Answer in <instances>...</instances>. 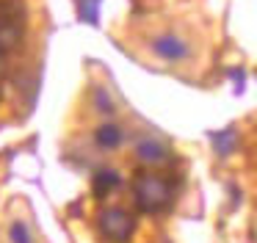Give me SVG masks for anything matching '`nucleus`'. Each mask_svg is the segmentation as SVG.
Wrapping results in <instances>:
<instances>
[{
  "instance_id": "1",
  "label": "nucleus",
  "mask_w": 257,
  "mask_h": 243,
  "mask_svg": "<svg viewBox=\"0 0 257 243\" xmlns=\"http://www.w3.org/2000/svg\"><path fill=\"white\" fill-rule=\"evenodd\" d=\"M133 191H136V204L144 213H158L172 202V188L158 174H139Z\"/></svg>"
},
{
  "instance_id": "2",
  "label": "nucleus",
  "mask_w": 257,
  "mask_h": 243,
  "mask_svg": "<svg viewBox=\"0 0 257 243\" xmlns=\"http://www.w3.org/2000/svg\"><path fill=\"white\" fill-rule=\"evenodd\" d=\"M97 226H100V235L111 243H127L133 235V215L122 207H108L97 215Z\"/></svg>"
},
{
  "instance_id": "3",
  "label": "nucleus",
  "mask_w": 257,
  "mask_h": 243,
  "mask_svg": "<svg viewBox=\"0 0 257 243\" xmlns=\"http://www.w3.org/2000/svg\"><path fill=\"white\" fill-rule=\"evenodd\" d=\"M150 50L158 55V58L172 61V64H177V61H188L191 53H194L191 42L185 36H180V33H158V36L150 42Z\"/></svg>"
},
{
  "instance_id": "4",
  "label": "nucleus",
  "mask_w": 257,
  "mask_h": 243,
  "mask_svg": "<svg viewBox=\"0 0 257 243\" xmlns=\"http://www.w3.org/2000/svg\"><path fill=\"white\" fill-rule=\"evenodd\" d=\"M23 39V25L17 22L14 14H0V53L14 50Z\"/></svg>"
},
{
  "instance_id": "5",
  "label": "nucleus",
  "mask_w": 257,
  "mask_h": 243,
  "mask_svg": "<svg viewBox=\"0 0 257 243\" xmlns=\"http://www.w3.org/2000/svg\"><path fill=\"white\" fill-rule=\"evenodd\" d=\"M136 158L144 160V163H166L169 160V149L163 147L161 141H155V138H141L139 144H136Z\"/></svg>"
},
{
  "instance_id": "6",
  "label": "nucleus",
  "mask_w": 257,
  "mask_h": 243,
  "mask_svg": "<svg viewBox=\"0 0 257 243\" xmlns=\"http://www.w3.org/2000/svg\"><path fill=\"white\" fill-rule=\"evenodd\" d=\"M122 185V177H119L116 169H100L91 180V191H94V199H105L108 193H113Z\"/></svg>"
},
{
  "instance_id": "7",
  "label": "nucleus",
  "mask_w": 257,
  "mask_h": 243,
  "mask_svg": "<svg viewBox=\"0 0 257 243\" xmlns=\"http://www.w3.org/2000/svg\"><path fill=\"white\" fill-rule=\"evenodd\" d=\"M94 141L100 149H116L124 141V133L119 125H100L94 130Z\"/></svg>"
},
{
  "instance_id": "8",
  "label": "nucleus",
  "mask_w": 257,
  "mask_h": 243,
  "mask_svg": "<svg viewBox=\"0 0 257 243\" xmlns=\"http://www.w3.org/2000/svg\"><path fill=\"white\" fill-rule=\"evenodd\" d=\"M9 240L12 243H34V232H31V226L23 218H14L12 226H9Z\"/></svg>"
},
{
  "instance_id": "9",
  "label": "nucleus",
  "mask_w": 257,
  "mask_h": 243,
  "mask_svg": "<svg viewBox=\"0 0 257 243\" xmlns=\"http://www.w3.org/2000/svg\"><path fill=\"white\" fill-rule=\"evenodd\" d=\"M213 144H216V152H218V155H229V152L235 149V130L213 133Z\"/></svg>"
},
{
  "instance_id": "10",
  "label": "nucleus",
  "mask_w": 257,
  "mask_h": 243,
  "mask_svg": "<svg viewBox=\"0 0 257 243\" xmlns=\"http://www.w3.org/2000/svg\"><path fill=\"white\" fill-rule=\"evenodd\" d=\"M94 108L100 110V113H113V108H116V105H113V99H111V94H108L102 86L94 88Z\"/></svg>"
},
{
  "instance_id": "11",
  "label": "nucleus",
  "mask_w": 257,
  "mask_h": 243,
  "mask_svg": "<svg viewBox=\"0 0 257 243\" xmlns=\"http://www.w3.org/2000/svg\"><path fill=\"white\" fill-rule=\"evenodd\" d=\"M97 6H100V0H80V17H83V22L97 25Z\"/></svg>"
}]
</instances>
